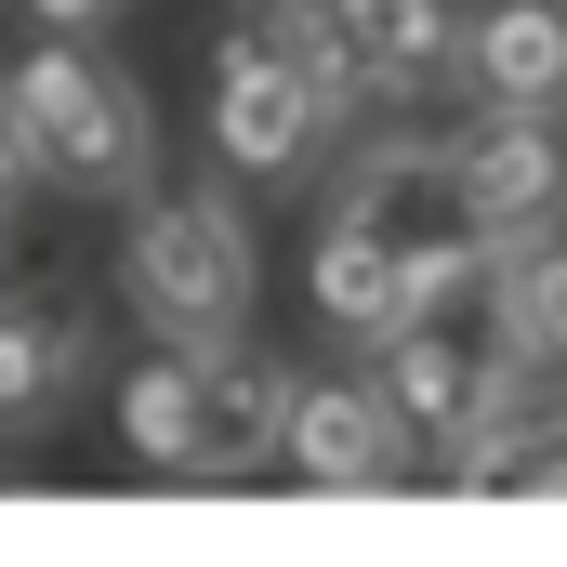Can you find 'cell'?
<instances>
[{
    "label": "cell",
    "mask_w": 567,
    "mask_h": 567,
    "mask_svg": "<svg viewBox=\"0 0 567 567\" xmlns=\"http://www.w3.org/2000/svg\"><path fill=\"white\" fill-rule=\"evenodd\" d=\"M290 383L265 343H158L145 370H120V435H133V462L158 475H265L290 435Z\"/></svg>",
    "instance_id": "cell-1"
},
{
    "label": "cell",
    "mask_w": 567,
    "mask_h": 567,
    "mask_svg": "<svg viewBox=\"0 0 567 567\" xmlns=\"http://www.w3.org/2000/svg\"><path fill=\"white\" fill-rule=\"evenodd\" d=\"M120 290H133V317L158 343H238L251 330V225H238V198H212V185L133 198Z\"/></svg>",
    "instance_id": "cell-2"
},
{
    "label": "cell",
    "mask_w": 567,
    "mask_h": 567,
    "mask_svg": "<svg viewBox=\"0 0 567 567\" xmlns=\"http://www.w3.org/2000/svg\"><path fill=\"white\" fill-rule=\"evenodd\" d=\"M13 120H27V158L66 185V198H145V158H158V120H145V93L106 66V53H80V40H40V53H13Z\"/></svg>",
    "instance_id": "cell-3"
},
{
    "label": "cell",
    "mask_w": 567,
    "mask_h": 567,
    "mask_svg": "<svg viewBox=\"0 0 567 567\" xmlns=\"http://www.w3.org/2000/svg\"><path fill=\"white\" fill-rule=\"evenodd\" d=\"M330 212H357L370 238H396V251H410V278H423V303L502 251V238L475 225V198H462V145H449V133H396V145H370V158L343 172V198H330Z\"/></svg>",
    "instance_id": "cell-4"
},
{
    "label": "cell",
    "mask_w": 567,
    "mask_h": 567,
    "mask_svg": "<svg viewBox=\"0 0 567 567\" xmlns=\"http://www.w3.org/2000/svg\"><path fill=\"white\" fill-rule=\"evenodd\" d=\"M330 133H343V106L290 66L278 40H251V27L212 40V158H225V172H265V185H278V172H303Z\"/></svg>",
    "instance_id": "cell-5"
},
{
    "label": "cell",
    "mask_w": 567,
    "mask_h": 567,
    "mask_svg": "<svg viewBox=\"0 0 567 567\" xmlns=\"http://www.w3.org/2000/svg\"><path fill=\"white\" fill-rule=\"evenodd\" d=\"M462 145V198H475V225L488 238H542L567 225V106H488Z\"/></svg>",
    "instance_id": "cell-6"
},
{
    "label": "cell",
    "mask_w": 567,
    "mask_h": 567,
    "mask_svg": "<svg viewBox=\"0 0 567 567\" xmlns=\"http://www.w3.org/2000/svg\"><path fill=\"white\" fill-rule=\"evenodd\" d=\"M410 449H423V435L396 423L383 370H370V383H290L278 462L303 475V488H396V475H410Z\"/></svg>",
    "instance_id": "cell-7"
},
{
    "label": "cell",
    "mask_w": 567,
    "mask_h": 567,
    "mask_svg": "<svg viewBox=\"0 0 567 567\" xmlns=\"http://www.w3.org/2000/svg\"><path fill=\"white\" fill-rule=\"evenodd\" d=\"M449 488H462V502H567V396L542 370L502 383L475 423L449 435Z\"/></svg>",
    "instance_id": "cell-8"
},
{
    "label": "cell",
    "mask_w": 567,
    "mask_h": 567,
    "mask_svg": "<svg viewBox=\"0 0 567 567\" xmlns=\"http://www.w3.org/2000/svg\"><path fill=\"white\" fill-rule=\"evenodd\" d=\"M317 317H330V330H357V343H396V330H410V317H423V278H410V251H396V238H370V225H357V212H330V225H317Z\"/></svg>",
    "instance_id": "cell-9"
},
{
    "label": "cell",
    "mask_w": 567,
    "mask_h": 567,
    "mask_svg": "<svg viewBox=\"0 0 567 567\" xmlns=\"http://www.w3.org/2000/svg\"><path fill=\"white\" fill-rule=\"evenodd\" d=\"M462 80L488 106H567V0H488L462 27Z\"/></svg>",
    "instance_id": "cell-10"
},
{
    "label": "cell",
    "mask_w": 567,
    "mask_h": 567,
    "mask_svg": "<svg viewBox=\"0 0 567 567\" xmlns=\"http://www.w3.org/2000/svg\"><path fill=\"white\" fill-rule=\"evenodd\" d=\"M330 27H343V53H357L370 93H423L435 66L462 53L449 40V0H330Z\"/></svg>",
    "instance_id": "cell-11"
},
{
    "label": "cell",
    "mask_w": 567,
    "mask_h": 567,
    "mask_svg": "<svg viewBox=\"0 0 567 567\" xmlns=\"http://www.w3.org/2000/svg\"><path fill=\"white\" fill-rule=\"evenodd\" d=\"M80 357H93V330L66 303H0V423H40L80 383Z\"/></svg>",
    "instance_id": "cell-12"
},
{
    "label": "cell",
    "mask_w": 567,
    "mask_h": 567,
    "mask_svg": "<svg viewBox=\"0 0 567 567\" xmlns=\"http://www.w3.org/2000/svg\"><path fill=\"white\" fill-rule=\"evenodd\" d=\"M488 290H502L515 357H528V370H567V238H555V225H542V238H502Z\"/></svg>",
    "instance_id": "cell-13"
},
{
    "label": "cell",
    "mask_w": 567,
    "mask_h": 567,
    "mask_svg": "<svg viewBox=\"0 0 567 567\" xmlns=\"http://www.w3.org/2000/svg\"><path fill=\"white\" fill-rule=\"evenodd\" d=\"M27 172H40V158H27V120H13V93H0V198H13Z\"/></svg>",
    "instance_id": "cell-14"
},
{
    "label": "cell",
    "mask_w": 567,
    "mask_h": 567,
    "mask_svg": "<svg viewBox=\"0 0 567 567\" xmlns=\"http://www.w3.org/2000/svg\"><path fill=\"white\" fill-rule=\"evenodd\" d=\"M27 13H40V27H106L120 0H27Z\"/></svg>",
    "instance_id": "cell-15"
}]
</instances>
